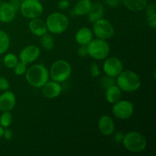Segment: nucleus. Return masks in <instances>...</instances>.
I'll use <instances>...</instances> for the list:
<instances>
[{
    "mask_svg": "<svg viewBox=\"0 0 156 156\" xmlns=\"http://www.w3.org/2000/svg\"><path fill=\"white\" fill-rule=\"evenodd\" d=\"M49 71L44 65L35 64L27 68L25 73V79L27 83L34 88H42L48 82Z\"/></svg>",
    "mask_w": 156,
    "mask_h": 156,
    "instance_id": "nucleus-1",
    "label": "nucleus"
},
{
    "mask_svg": "<svg viewBox=\"0 0 156 156\" xmlns=\"http://www.w3.org/2000/svg\"><path fill=\"white\" fill-rule=\"evenodd\" d=\"M117 85L121 91L134 92L141 86V80L136 73L131 70L122 71L117 76Z\"/></svg>",
    "mask_w": 156,
    "mask_h": 156,
    "instance_id": "nucleus-2",
    "label": "nucleus"
},
{
    "mask_svg": "<svg viewBox=\"0 0 156 156\" xmlns=\"http://www.w3.org/2000/svg\"><path fill=\"white\" fill-rule=\"evenodd\" d=\"M122 143L126 150L134 153L143 152L147 146L144 136L136 131H131L123 135Z\"/></svg>",
    "mask_w": 156,
    "mask_h": 156,
    "instance_id": "nucleus-3",
    "label": "nucleus"
},
{
    "mask_svg": "<svg viewBox=\"0 0 156 156\" xmlns=\"http://www.w3.org/2000/svg\"><path fill=\"white\" fill-rule=\"evenodd\" d=\"M46 24L50 33L60 34L68 28L69 18L61 12H53L47 17Z\"/></svg>",
    "mask_w": 156,
    "mask_h": 156,
    "instance_id": "nucleus-4",
    "label": "nucleus"
},
{
    "mask_svg": "<svg viewBox=\"0 0 156 156\" xmlns=\"http://www.w3.org/2000/svg\"><path fill=\"white\" fill-rule=\"evenodd\" d=\"M49 74L53 81L61 83L70 77L72 74V66L67 61L59 59L52 64Z\"/></svg>",
    "mask_w": 156,
    "mask_h": 156,
    "instance_id": "nucleus-5",
    "label": "nucleus"
},
{
    "mask_svg": "<svg viewBox=\"0 0 156 156\" xmlns=\"http://www.w3.org/2000/svg\"><path fill=\"white\" fill-rule=\"evenodd\" d=\"M88 54L95 60H101L108 57L110 53L109 44L105 40L93 39L87 45Z\"/></svg>",
    "mask_w": 156,
    "mask_h": 156,
    "instance_id": "nucleus-6",
    "label": "nucleus"
},
{
    "mask_svg": "<svg viewBox=\"0 0 156 156\" xmlns=\"http://www.w3.org/2000/svg\"><path fill=\"white\" fill-rule=\"evenodd\" d=\"M20 12L27 19L40 18L44 12V7L39 0H22L20 3Z\"/></svg>",
    "mask_w": 156,
    "mask_h": 156,
    "instance_id": "nucleus-7",
    "label": "nucleus"
},
{
    "mask_svg": "<svg viewBox=\"0 0 156 156\" xmlns=\"http://www.w3.org/2000/svg\"><path fill=\"white\" fill-rule=\"evenodd\" d=\"M114 27L108 20L101 18L93 23L92 32L97 38L102 40L111 39L114 35Z\"/></svg>",
    "mask_w": 156,
    "mask_h": 156,
    "instance_id": "nucleus-8",
    "label": "nucleus"
},
{
    "mask_svg": "<svg viewBox=\"0 0 156 156\" xmlns=\"http://www.w3.org/2000/svg\"><path fill=\"white\" fill-rule=\"evenodd\" d=\"M134 112V106L129 101H120L114 104L112 113L117 118L120 120H127L130 118Z\"/></svg>",
    "mask_w": 156,
    "mask_h": 156,
    "instance_id": "nucleus-9",
    "label": "nucleus"
},
{
    "mask_svg": "<svg viewBox=\"0 0 156 156\" xmlns=\"http://www.w3.org/2000/svg\"><path fill=\"white\" fill-rule=\"evenodd\" d=\"M103 69L107 76L115 78L123 71V66L117 57H110L104 62Z\"/></svg>",
    "mask_w": 156,
    "mask_h": 156,
    "instance_id": "nucleus-10",
    "label": "nucleus"
},
{
    "mask_svg": "<svg viewBox=\"0 0 156 156\" xmlns=\"http://www.w3.org/2000/svg\"><path fill=\"white\" fill-rule=\"evenodd\" d=\"M41 54V50L35 45H28L21 50L19 53V59L21 62L27 65L34 62Z\"/></svg>",
    "mask_w": 156,
    "mask_h": 156,
    "instance_id": "nucleus-11",
    "label": "nucleus"
},
{
    "mask_svg": "<svg viewBox=\"0 0 156 156\" xmlns=\"http://www.w3.org/2000/svg\"><path fill=\"white\" fill-rule=\"evenodd\" d=\"M62 88L60 83L53 80L46 82L42 87L43 95L49 99H53L59 97L62 93Z\"/></svg>",
    "mask_w": 156,
    "mask_h": 156,
    "instance_id": "nucleus-12",
    "label": "nucleus"
},
{
    "mask_svg": "<svg viewBox=\"0 0 156 156\" xmlns=\"http://www.w3.org/2000/svg\"><path fill=\"white\" fill-rule=\"evenodd\" d=\"M17 9L10 2H1L0 4V21L10 23L16 16Z\"/></svg>",
    "mask_w": 156,
    "mask_h": 156,
    "instance_id": "nucleus-13",
    "label": "nucleus"
},
{
    "mask_svg": "<svg viewBox=\"0 0 156 156\" xmlns=\"http://www.w3.org/2000/svg\"><path fill=\"white\" fill-rule=\"evenodd\" d=\"M16 104V97L12 91H5L0 94V111H11Z\"/></svg>",
    "mask_w": 156,
    "mask_h": 156,
    "instance_id": "nucleus-14",
    "label": "nucleus"
},
{
    "mask_svg": "<svg viewBox=\"0 0 156 156\" xmlns=\"http://www.w3.org/2000/svg\"><path fill=\"white\" fill-rule=\"evenodd\" d=\"M98 129L104 136L112 135L115 129L114 120L110 116H101L98 120Z\"/></svg>",
    "mask_w": 156,
    "mask_h": 156,
    "instance_id": "nucleus-15",
    "label": "nucleus"
},
{
    "mask_svg": "<svg viewBox=\"0 0 156 156\" xmlns=\"http://www.w3.org/2000/svg\"><path fill=\"white\" fill-rule=\"evenodd\" d=\"M30 31L37 37H41L47 33V27L46 22L40 18L30 19L28 24Z\"/></svg>",
    "mask_w": 156,
    "mask_h": 156,
    "instance_id": "nucleus-16",
    "label": "nucleus"
},
{
    "mask_svg": "<svg viewBox=\"0 0 156 156\" xmlns=\"http://www.w3.org/2000/svg\"><path fill=\"white\" fill-rule=\"evenodd\" d=\"M76 43L79 45L87 46L93 40L92 30L88 27H82L78 30L75 36Z\"/></svg>",
    "mask_w": 156,
    "mask_h": 156,
    "instance_id": "nucleus-17",
    "label": "nucleus"
},
{
    "mask_svg": "<svg viewBox=\"0 0 156 156\" xmlns=\"http://www.w3.org/2000/svg\"><path fill=\"white\" fill-rule=\"evenodd\" d=\"M105 10L104 7L100 2H94L91 5V8L88 13V19L91 23L95 22L103 17Z\"/></svg>",
    "mask_w": 156,
    "mask_h": 156,
    "instance_id": "nucleus-18",
    "label": "nucleus"
},
{
    "mask_svg": "<svg viewBox=\"0 0 156 156\" xmlns=\"http://www.w3.org/2000/svg\"><path fill=\"white\" fill-rule=\"evenodd\" d=\"M122 2L128 10L133 12H140L144 10L148 0H122Z\"/></svg>",
    "mask_w": 156,
    "mask_h": 156,
    "instance_id": "nucleus-19",
    "label": "nucleus"
},
{
    "mask_svg": "<svg viewBox=\"0 0 156 156\" xmlns=\"http://www.w3.org/2000/svg\"><path fill=\"white\" fill-rule=\"evenodd\" d=\"M91 5L92 2L91 0H79L73 9L74 15L78 16L88 15L91 8Z\"/></svg>",
    "mask_w": 156,
    "mask_h": 156,
    "instance_id": "nucleus-20",
    "label": "nucleus"
},
{
    "mask_svg": "<svg viewBox=\"0 0 156 156\" xmlns=\"http://www.w3.org/2000/svg\"><path fill=\"white\" fill-rule=\"evenodd\" d=\"M105 98L108 102L114 105V103L118 101L121 98V90L117 85H112L107 88L106 92H105Z\"/></svg>",
    "mask_w": 156,
    "mask_h": 156,
    "instance_id": "nucleus-21",
    "label": "nucleus"
},
{
    "mask_svg": "<svg viewBox=\"0 0 156 156\" xmlns=\"http://www.w3.org/2000/svg\"><path fill=\"white\" fill-rule=\"evenodd\" d=\"M10 46V38L6 32L0 30V55L5 53Z\"/></svg>",
    "mask_w": 156,
    "mask_h": 156,
    "instance_id": "nucleus-22",
    "label": "nucleus"
},
{
    "mask_svg": "<svg viewBox=\"0 0 156 156\" xmlns=\"http://www.w3.org/2000/svg\"><path fill=\"white\" fill-rule=\"evenodd\" d=\"M41 44L45 50H51L54 47V40L51 35L47 33L41 36Z\"/></svg>",
    "mask_w": 156,
    "mask_h": 156,
    "instance_id": "nucleus-23",
    "label": "nucleus"
},
{
    "mask_svg": "<svg viewBox=\"0 0 156 156\" xmlns=\"http://www.w3.org/2000/svg\"><path fill=\"white\" fill-rule=\"evenodd\" d=\"M3 62H4L5 66L6 67L9 69H14L19 61H18V58L17 57L15 54H14V53H8L5 56Z\"/></svg>",
    "mask_w": 156,
    "mask_h": 156,
    "instance_id": "nucleus-24",
    "label": "nucleus"
},
{
    "mask_svg": "<svg viewBox=\"0 0 156 156\" xmlns=\"http://www.w3.org/2000/svg\"><path fill=\"white\" fill-rule=\"evenodd\" d=\"M12 122V115L10 111H5L2 112L0 116V125L3 128H8Z\"/></svg>",
    "mask_w": 156,
    "mask_h": 156,
    "instance_id": "nucleus-25",
    "label": "nucleus"
},
{
    "mask_svg": "<svg viewBox=\"0 0 156 156\" xmlns=\"http://www.w3.org/2000/svg\"><path fill=\"white\" fill-rule=\"evenodd\" d=\"M101 85L102 88L107 89L109 87L112 86L115 84V79H114V77H111V76H105L101 78L100 81Z\"/></svg>",
    "mask_w": 156,
    "mask_h": 156,
    "instance_id": "nucleus-26",
    "label": "nucleus"
},
{
    "mask_svg": "<svg viewBox=\"0 0 156 156\" xmlns=\"http://www.w3.org/2000/svg\"><path fill=\"white\" fill-rule=\"evenodd\" d=\"M27 69V64L20 61V62H18V64L15 66V68H14V73H15V74L17 75V76H22V75L25 74Z\"/></svg>",
    "mask_w": 156,
    "mask_h": 156,
    "instance_id": "nucleus-27",
    "label": "nucleus"
},
{
    "mask_svg": "<svg viewBox=\"0 0 156 156\" xmlns=\"http://www.w3.org/2000/svg\"><path fill=\"white\" fill-rule=\"evenodd\" d=\"M90 73H91V76L94 78L98 77V76H100L101 72L99 69V67L98 66V64L95 62H93L91 63V66H90Z\"/></svg>",
    "mask_w": 156,
    "mask_h": 156,
    "instance_id": "nucleus-28",
    "label": "nucleus"
},
{
    "mask_svg": "<svg viewBox=\"0 0 156 156\" xmlns=\"http://www.w3.org/2000/svg\"><path fill=\"white\" fill-rule=\"evenodd\" d=\"M9 88H10V84L8 79L0 76V91H7Z\"/></svg>",
    "mask_w": 156,
    "mask_h": 156,
    "instance_id": "nucleus-29",
    "label": "nucleus"
},
{
    "mask_svg": "<svg viewBox=\"0 0 156 156\" xmlns=\"http://www.w3.org/2000/svg\"><path fill=\"white\" fill-rule=\"evenodd\" d=\"M147 23L148 25L152 29H155L156 27V13L153 15H147Z\"/></svg>",
    "mask_w": 156,
    "mask_h": 156,
    "instance_id": "nucleus-30",
    "label": "nucleus"
},
{
    "mask_svg": "<svg viewBox=\"0 0 156 156\" xmlns=\"http://www.w3.org/2000/svg\"><path fill=\"white\" fill-rule=\"evenodd\" d=\"M146 9V12L147 15H153V14H155V6L153 3H149V4L146 5V6L145 7Z\"/></svg>",
    "mask_w": 156,
    "mask_h": 156,
    "instance_id": "nucleus-31",
    "label": "nucleus"
},
{
    "mask_svg": "<svg viewBox=\"0 0 156 156\" xmlns=\"http://www.w3.org/2000/svg\"><path fill=\"white\" fill-rule=\"evenodd\" d=\"M78 54L81 57H85L88 56V49H87V46L80 45V47L78 49Z\"/></svg>",
    "mask_w": 156,
    "mask_h": 156,
    "instance_id": "nucleus-32",
    "label": "nucleus"
},
{
    "mask_svg": "<svg viewBox=\"0 0 156 156\" xmlns=\"http://www.w3.org/2000/svg\"><path fill=\"white\" fill-rule=\"evenodd\" d=\"M108 5L111 8H117L122 2V0H104Z\"/></svg>",
    "mask_w": 156,
    "mask_h": 156,
    "instance_id": "nucleus-33",
    "label": "nucleus"
},
{
    "mask_svg": "<svg viewBox=\"0 0 156 156\" xmlns=\"http://www.w3.org/2000/svg\"><path fill=\"white\" fill-rule=\"evenodd\" d=\"M69 6V0H60L58 2V8L60 10H65V9H68Z\"/></svg>",
    "mask_w": 156,
    "mask_h": 156,
    "instance_id": "nucleus-34",
    "label": "nucleus"
},
{
    "mask_svg": "<svg viewBox=\"0 0 156 156\" xmlns=\"http://www.w3.org/2000/svg\"><path fill=\"white\" fill-rule=\"evenodd\" d=\"M2 137H4V139L5 140H11L12 138V132L10 129H9V127L5 128V129H4V132H3Z\"/></svg>",
    "mask_w": 156,
    "mask_h": 156,
    "instance_id": "nucleus-35",
    "label": "nucleus"
},
{
    "mask_svg": "<svg viewBox=\"0 0 156 156\" xmlns=\"http://www.w3.org/2000/svg\"><path fill=\"white\" fill-rule=\"evenodd\" d=\"M123 138V133L122 132H118L115 134L114 136V140L117 143H120V142H122Z\"/></svg>",
    "mask_w": 156,
    "mask_h": 156,
    "instance_id": "nucleus-36",
    "label": "nucleus"
},
{
    "mask_svg": "<svg viewBox=\"0 0 156 156\" xmlns=\"http://www.w3.org/2000/svg\"><path fill=\"white\" fill-rule=\"evenodd\" d=\"M3 132H4V128L2 127V126L0 125V139L2 137V135H3Z\"/></svg>",
    "mask_w": 156,
    "mask_h": 156,
    "instance_id": "nucleus-37",
    "label": "nucleus"
},
{
    "mask_svg": "<svg viewBox=\"0 0 156 156\" xmlns=\"http://www.w3.org/2000/svg\"><path fill=\"white\" fill-rule=\"evenodd\" d=\"M1 2H2V1H1V0H0V4H1Z\"/></svg>",
    "mask_w": 156,
    "mask_h": 156,
    "instance_id": "nucleus-38",
    "label": "nucleus"
},
{
    "mask_svg": "<svg viewBox=\"0 0 156 156\" xmlns=\"http://www.w3.org/2000/svg\"><path fill=\"white\" fill-rule=\"evenodd\" d=\"M39 1H40V0H39Z\"/></svg>",
    "mask_w": 156,
    "mask_h": 156,
    "instance_id": "nucleus-39",
    "label": "nucleus"
}]
</instances>
